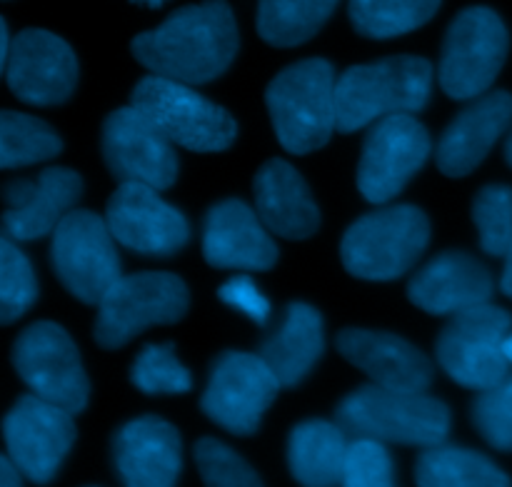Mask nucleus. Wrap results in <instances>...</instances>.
Listing matches in <instances>:
<instances>
[{
	"instance_id": "f257e3e1",
	"label": "nucleus",
	"mask_w": 512,
	"mask_h": 487,
	"mask_svg": "<svg viewBox=\"0 0 512 487\" xmlns=\"http://www.w3.org/2000/svg\"><path fill=\"white\" fill-rule=\"evenodd\" d=\"M240 48L235 15L225 0L185 5L133 40L140 65L163 78L203 85L233 65Z\"/></svg>"
},
{
	"instance_id": "f03ea898",
	"label": "nucleus",
	"mask_w": 512,
	"mask_h": 487,
	"mask_svg": "<svg viewBox=\"0 0 512 487\" xmlns=\"http://www.w3.org/2000/svg\"><path fill=\"white\" fill-rule=\"evenodd\" d=\"M433 63L418 55H393L353 65L335 83L340 133H358L393 113H418L433 93Z\"/></svg>"
},
{
	"instance_id": "7ed1b4c3",
	"label": "nucleus",
	"mask_w": 512,
	"mask_h": 487,
	"mask_svg": "<svg viewBox=\"0 0 512 487\" xmlns=\"http://www.w3.org/2000/svg\"><path fill=\"white\" fill-rule=\"evenodd\" d=\"M335 68L323 58L293 63L265 90L270 120L280 145L293 155L320 150L338 130Z\"/></svg>"
},
{
	"instance_id": "20e7f679",
	"label": "nucleus",
	"mask_w": 512,
	"mask_h": 487,
	"mask_svg": "<svg viewBox=\"0 0 512 487\" xmlns=\"http://www.w3.org/2000/svg\"><path fill=\"white\" fill-rule=\"evenodd\" d=\"M335 423L348 438H375L398 445L445 443L450 433V410L425 393L363 385L335 410Z\"/></svg>"
},
{
	"instance_id": "39448f33",
	"label": "nucleus",
	"mask_w": 512,
	"mask_h": 487,
	"mask_svg": "<svg viewBox=\"0 0 512 487\" xmlns=\"http://www.w3.org/2000/svg\"><path fill=\"white\" fill-rule=\"evenodd\" d=\"M430 243V220L415 205H393L355 220L340 245L345 270L360 280H395Z\"/></svg>"
},
{
	"instance_id": "423d86ee",
	"label": "nucleus",
	"mask_w": 512,
	"mask_h": 487,
	"mask_svg": "<svg viewBox=\"0 0 512 487\" xmlns=\"http://www.w3.org/2000/svg\"><path fill=\"white\" fill-rule=\"evenodd\" d=\"M130 105L148 115L175 145L193 153L228 150L238 138L233 115L180 80L148 75L133 88Z\"/></svg>"
},
{
	"instance_id": "0eeeda50",
	"label": "nucleus",
	"mask_w": 512,
	"mask_h": 487,
	"mask_svg": "<svg viewBox=\"0 0 512 487\" xmlns=\"http://www.w3.org/2000/svg\"><path fill=\"white\" fill-rule=\"evenodd\" d=\"M512 333V315L498 305L480 303L460 310L440 330L435 355L450 378L468 390H488L510 375L503 340Z\"/></svg>"
},
{
	"instance_id": "6e6552de",
	"label": "nucleus",
	"mask_w": 512,
	"mask_h": 487,
	"mask_svg": "<svg viewBox=\"0 0 512 487\" xmlns=\"http://www.w3.org/2000/svg\"><path fill=\"white\" fill-rule=\"evenodd\" d=\"M190 293L173 273L123 275L98 303L95 343L118 350L150 325H173L185 318Z\"/></svg>"
},
{
	"instance_id": "1a4fd4ad",
	"label": "nucleus",
	"mask_w": 512,
	"mask_h": 487,
	"mask_svg": "<svg viewBox=\"0 0 512 487\" xmlns=\"http://www.w3.org/2000/svg\"><path fill=\"white\" fill-rule=\"evenodd\" d=\"M510 35L495 10L475 5L463 10L445 33L440 55V88L453 100L488 93L503 70Z\"/></svg>"
},
{
	"instance_id": "9d476101",
	"label": "nucleus",
	"mask_w": 512,
	"mask_h": 487,
	"mask_svg": "<svg viewBox=\"0 0 512 487\" xmlns=\"http://www.w3.org/2000/svg\"><path fill=\"white\" fill-rule=\"evenodd\" d=\"M115 243L108 220L90 210H70L53 230L50 258L55 275L80 303L98 305L123 278Z\"/></svg>"
},
{
	"instance_id": "9b49d317",
	"label": "nucleus",
	"mask_w": 512,
	"mask_h": 487,
	"mask_svg": "<svg viewBox=\"0 0 512 487\" xmlns=\"http://www.w3.org/2000/svg\"><path fill=\"white\" fill-rule=\"evenodd\" d=\"M13 365L25 385L68 413H83L90 383L73 338L50 320L28 325L13 343Z\"/></svg>"
},
{
	"instance_id": "f8f14e48",
	"label": "nucleus",
	"mask_w": 512,
	"mask_h": 487,
	"mask_svg": "<svg viewBox=\"0 0 512 487\" xmlns=\"http://www.w3.org/2000/svg\"><path fill=\"white\" fill-rule=\"evenodd\" d=\"M430 155V133L413 113H393L373 123L358 165V190L368 203L393 200Z\"/></svg>"
},
{
	"instance_id": "ddd939ff",
	"label": "nucleus",
	"mask_w": 512,
	"mask_h": 487,
	"mask_svg": "<svg viewBox=\"0 0 512 487\" xmlns=\"http://www.w3.org/2000/svg\"><path fill=\"white\" fill-rule=\"evenodd\" d=\"M283 385L260 355L228 350L210 370L200 408L233 435H253Z\"/></svg>"
},
{
	"instance_id": "4468645a",
	"label": "nucleus",
	"mask_w": 512,
	"mask_h": 487,
	"mask_svg": "<svg viewBox=\"0 0 512 487\" xmlns=\"http://www.w3.org/2000/svg\"><path fill=\"white\" fill-rule=\"evenodd\" d=\"M100 148L118 183H145L165 190L178 180L175 143L135 105L113 110L105 118Z\"/></svg>"
},
{
	"instance_id": "2eb2a0df",
	"label": "nucleus",
	"mask_w": 512,
	"mask_h": 487,
	"mask_svg": "<svg viewBox=\"0 0 512 487\" xmlns=\"http://www.w3.org/2000/svg\"><path fill=\"white\" fill-rule=\"evenodd\" d=\"M3 435L8 455L25 478L45 485L55 478L75 443L73 413L35 393L23 395L5 415Z\"/></svg>"
},
{
	"instance_id": "dca6fc26",
	"label": "nucleus",
	"mask_w": 512,
	"mask_h": 487,
	"mask_svg": "<svg viewBox=\"0 0 512 487\" xmlns=\"http://www.w3.org/2000/svg\"><path fill=\"white\" fill-rule=\"evenodd\" d=\"M3 70L15 98L38 108L65 103L78 83V58L73 48L40 28L15 35Z\"/></svg>"
},
{
	"instance_id": "f3484780",
	"label": "nucleus",
	"mask_w": 512,
	"mask_h": 487,
	"mask_svg": "<svg viewBox=\"0 0 512 487\" xmlns=\"http://www.w3.org/2000/svg\"><path fill=\"white\" fill-rule=\"evenodd\" d=\"M105 220L113 238L140 255L165 258L183 250L190 240L185 215L145 183H120L108 200Z\"/></svg>"
},
{
	"instance_id": "a211bd4d",
	"label": "nucleus",
	"mask_w": 512,
	"mask_h": 487,
	"mask_svg": "<svg viewBox=\"0 0 512 487\" xmlns=\"http://www.w3.org/2000/svg\"><path fill=\"white\" fill-rule=\"evenodd\" d=\"M203 255L218 270L258 273L278 263V245L265 230L258 210L230 198L213 205L205 215Z\"/></svg>"
},
{
	"instance_id": "6ab92c4d",
	"label": "nucleus",
	"mask_w": 512,
	"mask_h": 487,
	"mask_svg": "<svg viewBox=\"0 0 512 487\" xmlns=\"http://www.w3.org/2000/svg\"><path fill=\"white\" fill-rule=\"evenodd\" d=\"M83 195V180L70 168H48L38 180H13L5 185L3 235L38 240L53 233Z\"/></svg>"
},
{
	"instance_id": "aec40b11",
	"label": "nucleus",
	"mask_w": 512,
	"mask_h": 487,
	"mask_svg": "<svg viewBox=\"0 0 512 487\" xmlns=\"http://www.w3.org/2000/svg\"><path fill=\"white\" fill-rule=\"evenodd\" d=\"M340 355L363 370L375 385L425 393L433 383V363L413 343L393 333L348 328L335 338Z\"/></svg>"
},
{
	"instance_id": "412c9836",
	"label": "nucleus",
	"mask_w": 512,
	"mask_h": 487,
	"mask_svg": "<svg viewBox=\"0 0 512 487\" xmlns=\"http://www.w3.org/2000/svg\"><path fill=\"white\" fill-rule=\"evenodd\" d=\"M113 460L125 485L170 487L178 483L183 468V445L168 420L145 415L115 433Z\"/></svg>"
},
{
	"instance_id": "4be33fe9",
	"label": "nucleus",
	"mask_w": 512,
	"mask_h": 487,
	"mask_svg": "<svg viewBox=\"0 0 512 487\" xmlns=\"http://www.w3.org/2000/svg\"><path fill=\"white\" fill-rule=\"evenodd\" d=\"M512 123V95L508 90H493L473 100L458 118L445 128L435 160L440 173L448 178L470 175L493 150L500 135Z\"/></svg>"
},
{
	"instance_id": "5701e85b",
	"label": "nucleus",
	"mask_w": 512,
	"mask_h": 487,
	"mask_svg": "<svg viewBox=\"0 0 512 487\" xmlns=\"http://www.w3.org/2000/svg\"><path fill=\"white\" fill-rule=\"evenodd\" d=\"M493 278L488 268L463 250H448L430 260L408 285L410 303L430 315H455L490 303Z\"/></svg>"
},
{
	"instance_id": "b1692460",
	"label": "nucleus",
	"mask_w": 512,
	"mask_h": 487,
	"mask_svg": "<svg viewBox=\"0 0 512 487\" xmlns=\"http://www.w3.org/2000/svg\"><path fill=\"white\" fill-rule=\"evenodd\" d=\"M255 210L270 233L305 240L320 228V210L303 175L285 160L273 158L255 175Z\"/></svg>"
},
{
	"instance_id": "393cba45",
	"label": "nucleus",
	"mask_w": 512,
	"mask_h": 487,
	"mask_svg": "<svg viewBox=\"0 0 512 487\" xmlns=\"http://www.w3.org/2000/svg\"><path fill=\"white\" fill-rule=\"evenodd\" d=\"M323 348V318L318 310L308 303H290L283 325L260 345L258 355L283 388H293L315 368Z\"/></svg>"
},
{
	"instance_id": "a878e982",
	"label": "nucleus",
	"mask_w": 512,
	"mask_h": 487,
	"mask_svg": "<svg viewBox=\"0 0 512 487\" xmlns=\"http://www.w3.org/2000/svg\"><path fill=\"white\" fill-rule=\"evenodd\" d=\"M348 433L338 423L308 420L293 430L288 443L290 473L300 485H343Z\"/></svg>"
},
{
	"instance_id": "bb28decb",
	"label": "nucleus",
	"mask_w": 512,
	"mask_h": 487,
	"mask_svg": "<svg viewBox=\"0 0 512 487\" xmlns=\"http://www.w3.org/2000/svg\"><path fill=\"white\" fill-rule=\"evenodd\" d=\"M423 487H508L512 480L485 455L450 445H430L415 463Z\"/></svg>"
},
{
	"instance_id": "cd10ccee",
	"label": "nucleus",
	"mask_w": 512,
	"mask_h": 487,
	"mask_svg": "<svg viewBox=\"0 0 512 487\" xmlns=\"http://www.w3.org/2000/svg\"><path fill=\"white\" fill-rule=\"evenodd\" d=\"M340 0H260L258 33L275 48H295L313 38Z\"/></svg>"
},
{
	"instance_id": "c85d7f7f",
	"label": "nucleus",
	"mask_w": 512,
	"mask_h": 487,
	"mask_svg": "<svg viewBox=\"0 0 512 487\" xmlns=\"http://www.w3.org/2000/svg\"><path fill=\"white\" fill-rule=\"evenodd\" d=\"M443 0H350L348 15L360 35L373 40L413 33L438 13Z\"/></svg>"
},
{
	"instance_id": "c756f323",
	"label": "nucleus",
	"mask_w": 512,
	"mask_h": 487,
	"mask_svg": "<svg viewBox=\"0 0 512 487\" xmlns=\"http://www.w3.org/2000/svg\"><path fill=\"white\" fill-rule=\"evenodd\" d=\"M60 150L63 140L48 123L15 110L0 113V168L3 170L50 160Z\"/></svg>"
},
{
	"instance_id": "7c9ffc66",
	"label": "nucleus",
	"mask_w": 512,
	"mask_h": 487,
	"mask_svg": "<svg viewBox=\"0 0 512 487\" xmlns=\"http://www.w3.org/2000/svg\"><path fill=\"white\" fill-rule=\"evenodd\" d=\"M38 300V283L30 260L15 248L13 238L0 240V323L10 325L23 318Z\"/></svg>"
},
{
	"instance_id": "2f4dec72",
	"label": "nucleus",
	"mask_w": 512,
	"mask_h": 487,
	"mask_svg": "<svg viewBox=\"0 0 512 487\" xmlns=\"http://www.w3.org/2000/svg\"><path fill=\"white\" fill-rule=\"evenodd\" d=\"M175 345H145L135 358L130 380L145 395H183L193 388L188 368L175 358Z\"/></svg>"
},
{
	"instance_id": "473e14b6",
	"label": "nucleus",
	"mask_w": 512,
	"mask_h": 487,
	"mask_svg": "<svg viewBox=\"0 0 512 487\" xmlns=\"http://www.w3.org/2000/svg\"><path fill=\"white\" fill-rule=\"evenodd\" d=\"M473 220L478 228L480 248L488 255L508 253L512 243V188L510 185H485L473 203Z\"/></svg>"
},
{
	"instance_id": "72a5a7b5",
	"label": "nucleus",
	"mask_w": 512,
	"mask_h": 487,
	"mask_svg": "<svg viewBox=\"0 0 512 487\" xmlns=\"http://www.w3.org/2000/svg\"><path fill=\"white\" fill-rule=\"evenodd\" d=\"M473 425L490 448L512 453V373L495 388L480 390L473 403Z\"/></svg>"
},
{
	"instance_id": "f704fd0d",
	"label": "nucleus",
	"mask_w": 512,
	"mask_h": 487,
	"mask_svg": "<svg viewBox=\"0 0 512 487\" xmlns=\"http://www.w3.org/2000/svg\"><path fill=\"white\" fill-rule=\"evenodd\" d=\"M195 463L200 478L210 487H258L260 478L238 453L215 438L195 443Z\"/></svg>"
},
{
	"instance_id": "c9c22d12",
	"label": "nucleus",
	"mask_w": 512,
	"mask_h": 487,
	"mask_svg": "<svg viewBox=\"0 0 512 487\" xmlns=\"http://www.w3.org/2000/svg\"><path fill=\"white\" fill-rule=\"evenodd\" d=\"M395 483L393 458L383 440L353 438L345 453V487H390Z\"/></svg>"
},
{
	"instance_id": "e433bc0d",
	"label": "nucleus",
	"mask_w": 512,
	"mask_h": 487,
	"mask_svg": "<svg viewBox=\"0 0 512 487\" xmlns=\"http://www.w3.org/2000/svg\"><path fill=\"white\" fill-rule=\"evenodd\" d=\"M218 295L225 305H230V308L245 313L250 320H255L258 325L268 323V318H270L268 298L260 293L258 285H255L248 275L230 278L228 283L218 290Z\"/></svg>"
},
{
	"instance_id": "4c0bfd02",
	"label": "nucleus",
	"mask_w": 512,
	"mask_h": 487,
	"mask_svg": "<svg viewBox=\"0 0 512 487\" xmlns=\"http://www.w3.org/2000/svg\"><path fill=\"white\" fill-rule=\"evenodd\" d=\"M20 483H23V470L18 468V463L10 455H3L0 458V485L18 487Z\"/></svg>"
},
{
	"instance_id": "58836bf2",
	"label": "nucleus",
	"mask_w": 512,
	"mask_h": 487,
	"mask_svg": "<svg viewBox=\"0 0 512 487\" xmlns=\"http://www.w3.org/2000/svg\"><path fill=\"white\" fill-rule=\"evenodd\" d=\"M503 258H505V270H503V278H500V290H503L508 298H512V243Z\"/></svg>"
},
{
	"instance_id": "ea45409f",
	"label": "nucleus",
	"mask_w": 512,
	"mask_h": 487,
	"mask_svg": "<svg viewBox=\"0 0 512 487\" xmlns=\"http://www.w3.org/2000/svg\"><path fill=\"white\" fill-rule=\"evenodd\" d=\"M10 45H13V38H10V30L5 20H0V65H5L10 55Z\"/></svg>"
},
{
	"instance_id": "a19ab883",
	"label": "nucleus",
	"mask_w": 512,
	"mask_h": 487,
	"mask_svg": "<svg viewBox=\"0 0 512 487\" xmlns=\"http://www.w3.org/2000/svg\"><path fill=\"white\" fill-rule=\"evenodd\" d=\"M503 353H505V358H508L510 365H512V333L503 340Z\"/></svg>"
},
{
	"instance_id": "79ce46f5",
	"label": "nucleus",
	"mask_w": 512,
	"mask_h": 487,
	"mask_svg": "<svg viewBox=\"0 0 512 487\" xmlns=\"http://www.w3.org/2000/svg\"><path fill=\"white\" fill-rule=\"evenodd\" d=\"M505 160H508L510 168H512V130H510L508 140H505Z\"/></svg>"
},
{
	"instance_id": "37998d69",
	"label": "nucleus",
	"mask_w": 512,
	"mask_h": 487,
	"mask_svg": "<svg viewBox=\"0 0 512 487\" xmlns=\"http://www.w3.org/2000/svg\"><path fill=\"white\" fill-rule=\"evenodd\" d=\"M133 3H140V5H148V8H160V5L165 3V0H133Z\"/></svg>"
}]
</instances>
